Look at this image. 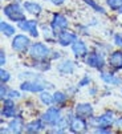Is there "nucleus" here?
<instances>
[{
    "instance_id": "obj_21",
    "label": "nucleus",
    "mask_w": 122,
    "mask_h": 134,
    "mask_svg": "<svg viewBox=\"0 0 122 134\" xmlns=\"http://www.w3.org/2000/svg\"><path fill=\"white\" fill-rule=\"evenodd\" d=\"M0 29H2V33L5 35V36H12V35H15V32H16L15 27L11 25V24H8V23H5V21L0 23Z\"/></svg>"
},
{
    "instance_id": "obj_32",
    "label": "nucleus",
    "mask_w": 122,
    "mask_h": 134,
    "mask_svg": "<svg viewBox=\"0 0 122 134\" xmlns=\"http://www.w3.org/2000/svg\"><path fill=\"white\" fill-rule=\"evenodd\" d=\"M114 125H115L119 130H122V117H119L118 120H115V121H114Z\"/></svg>"
},
{
    "instance_id": "obj_30",
    "label": "nucleus",
    "mask_w": 122,
    "mask_h": 134,
    "mask_svg": "<svg viewBox=\"0 0 122 134\" xmlns=\"http://www.w3.org/2000/svg\"><path fill=\"white\" fill-rule=\"evenodd\" d=\"M89 84H90V77L85 76V77L78 82V86H80V88H82V86H86V85H89Z\"/></svg>"
},
{
    "instance_id": "obj_15",
    "label": "nucleus",
    "mask_w": 122,
    "mask_h": 134,
    "mask_svg": "<svg viewBox=\"0 0 122 134\" xmlns=\"http://www.w3.org/2000/svg\"><path fill=\"white\" fill-rule=\"evenodd\" d=\"M72 52L76 57H85L88 54V47L82 40H76L72 44Z\"/></svg>"
},
{
    "instance_id": "obj_13",
    "label": "nucleus",
    "mask_w": 122,
    "mask_h": 134,
    "mask_svg": "<svg viewBox=\"0 0 122 134\" xmlns=\"http://www.w3.org/2000/svg\"><path fill=\"white\" fill-rule=\"evenodd\" d=\"M3 101H4V108L2 110V116L5 117V118H13V117H16L17 109H16L12 98H5Z\"/></svg>"
},
{
    "instance_id": "obj_5",
    "label": "nucleus",
    "mask_w": 122,
    "mask_h": 134,
    "mask_svg": "<svg viewBox=\"0 0 122 134\" xmlns=\"http://www.w3.org/2000/svg\"><path fill=\"white\" fill-rule=\"evenodd\" d=\"M68 20L66 17L63 16L61 13H54L53 17H52V23H51V27L54 32V35H58L61 31H64L68 28Z\"/></svg>"
},
{
    "instance_id": "obj_26",
    "label": "nucleus",
    "mask_w": 122,
    "mask_h": 134,
    "mask_svg": "<svg viewBox=\"0 0 122 134\" xmlns=\"http://www.w3.org/2000/svg\"><path fill=\"white\" fill-rule=\"evenodd\" d=\"M0 79H2V82H8L9 81V79H11V76H9V73L7 72V70H4V69H2L0 70Z\"/></svg>"
},
{
    "instance_id": "obj_23",
    "label": "nucleus",
    "mask_w": 122,
    "mask_h": 134,
    "mask_svg": "<svg viewBox=\"0 0 122 134\" xmlns=\"http://www.w3.org/2000/svg\"><path fill=\"white\" fill-rule=\"evenodd\" d=\"M40 100H41V102L44 105H52L54 102L53 96L51 93H48V92H44V90L41 92V94H40Z\"/></svg>"
},
{
    "instance_id": "obj_12",
    "label": "nucleus",
    "mask_w": 122,
    "mask_h": 134,
    "mask_svg": "<svg viewBox=\"0 0 122 134\" xmlns=\"http://www.w3.org/2000/svg\"><path fill=\"white\" fill-rule=\"evenodd\" d=\"M108 65L114 70L122 69V51H114L110 53L108 59Z\"/></svg>"
},
{
    "instance_id": "obj_22",
    "label": "nucleus",
    "mask_w": 122,
    "mask_h": 134,
    "mask_svg": "<svg viewBox=\"0 0 122 134\" xmlns=\"http://www.w3.org/2000/svg\"><path fill=\"white\" fill-rule=\"evenodd\" d=\"M53 100L56 105H64L68 101V94H65L64 92H56L53 94Z\"/></svg>"
},
{
    "instance_id": "obj_10",
    "label": "nucleus",
    "mask_w": 122,
    "mask_h": 134,
    "mask_svg": "<svg viewBox=\"0 0 122 134\" xmlns=\"http://www.w3.org/2000/svg\"><path fill=\"white\" fill-rule=\"evenodd\" d=\"M74 114L80 118L89 120L93 116V106L90 104H77L74 108Z\"/></svg>"
},
{
    "instance_id": "obj_4",
    "label": "nucleus",
    "mask_w": 122,
    "mask_h": 134,
    "mask_svg": "<svg viewBox=\"0 0 122 134\" xmlns=\"http://www.w3.org/2000/svg\"><path fill=\"white\" fill-rule=\"evenodd\" d=\"M31 41L25 35H16L12 40V49L19 52V53H24L29 49Z\"/></svg>"
},
{
    "instance_id": "obj_35",
    "label": "nucleus",
    "mask_w": 122,
    "mask_h": 134,
    "mask_svg": "<svg viewBox=\"0 0 122 134\" xmlns=\"http://www.w3.org/2000/svg\"><path fill=\"white\" fill-rule=\"evenodd\" d=\"M119 12H121V13H122V8H121V9H119Z\"/></svg>"
},
{
    "instance_id": "obj_2",
    "label": "nucleus",
    "mask_w": 122,
    "mask_h": 134,
    "mask_svg": "<svg viewBox=\"0 0 122 134\" xmlns=\"http://www.w3.org/2000/svg\"><path fill=\"white\" fill-rule=\"evenodd\" d=\"M3 12L12 21L20 23V21L25 20V13H24L23 8L20 7L19 4H8V5H5L3 8Z\"/></svg>"
},
{
    "instance_id": "obj_31",
    "label": "nucleus",
    "mask_w": 122,
    "mask_h": 134,
    "mask_svg": "<svg viewBox=\"0 0 122 134\" xmlns=\"http://www.w3.org/2000/svg\"><path fill=\"white\" fill-rule=\"evenodd\" d=\"M5 63H7V59H5V52L4 51H2L0 52V65H5Z\"/></svg>"
},
{
    "instance_id": "obj_25",
    "label": "nucleus",
    "mask_w": 122,
    "mask_h": 134,
    "mask_svg": "<svg viewBox=\"0 0 122 134\" xmlns=\"http://www.w3.org/2000/svg\"><path fill=\"white\" fill-rule=\"evenodd\" d=\"M84 2H85L89 7H92L94 11H97V12H99V13H105V9L101 7L99 4H97L96 0H84Z\"/></svg>"
},
{
    "instance_id": "obj_3",
    "label": "nucleus",
    "mask_w": 122,
    "mask_h": 134,
    "mask_svg": "<svg viewBox=\"0 0 122 134\" xmlns=\"http://www.w3.org/2000/svg\"><path fill=\"white\" fill-rule=\"evenodd\" d=\"M49 48L45 45V44H43V43H35V44H32L31 47H29V49H28V53H29V56L32 57L33 60H36V61H38V60H45L47 57H49Z\"/></svg>"
},
{
    "instance_id": "obj_24",
    "label": "nucleus",
    "mask_w": 122,
    "mask_h": 134,
    "mask_svg": "<svg viewBox=\"0 0 122 134\" xmlns=\"http://www.w3.org/2000/svg\"><path fill=\"white\" fill-rule=\"evenodd\" d=\"M106 4L113 11H119L122 8V0H106Z\"/></svg>"
},
{
    "instance_id": "obj_6",
    "label": "nucleus",
    "mask_w": 122,
    "mask_h": 134,
    "mask_svg": "<svg viewBox=\"0 0 122 134\" xmlns=\"http://www.w3.org/2000/svg\"><path fill=\"white\" fill-rule=\"evenodd\" d=\"M41 120L44 121L45 125H56L60 120H61V116H60V109L58 108H49L43 116H41Z\"/></svg>"
},
{
    "instance_id": "obj_1",
    "label": "nucleus",
    "mask_w": 122,
    "mask_h": 134,
    "mask_svg": "<svg viewBox=\"0 0 122 134\" xmlns=\"http://www.w3.org/2000/svg\"><path fill=\"white\" fill-rule=\"evenodd\" d=\"M114 113L108 110L104 114H101L98 117H90L89 118V125L94 126V127H109L114 124Z\"/></svg>"
},
{
    "instance_id": "obj_28",
    "label": "nucleus",
    "mask_w": 122,
    "mask_h": 134,
    "mask_svg": "<svg viewBox=\"0 0 122 134\" xmlns=\"http://www.w3.org/2000/svg\"><path fill=\"white\" fill-rule=\"evenodd\" d=\"M114 44L122 49V32H121V33H117V35L114 36Z\"/></svg>"
},
{
    "instance_id": "obj_20",
    "label": "nucleus",
    "mask_w": 122,
    "mask_h": 134,
    "mask_svg": "<svg viewBox=\"0 0 122 134\" xmlns=\"http://www.w3.org/2000/svg\"><path fill=\"white\" fill-rule=\"evenodd\" d=\"M73 70H74V65L69 60H65L58 65V72L63 74H70V73H73Z\"/></svg>"
},
{
    "instance_id": "obj_8",
    "label": "nucleus",
    "mask_w": 122,
    "mask_h": 134,
    "mask_svg": "<svg viewBox=\"0 0 122 134\" xmlns=\"http://www.w3.org/2000/svg\"><path fill=\"white\" fill-rule=\"evenodd\" d=\"M86 127H88V124L85 122L84 118H80L77 116L69 118V130L72 133H84L86 131Z\"/></svg>"
},
{
    "instance_id": "obj_27",
    "label": "nucleus",
    "mask_w": 122,
    "mask_h": 134,
    "mask_svg": "<svg viewBox=\"0 0 122 134\" xmlns=\"http://www.w3.org/2000/svg\"><path fill=\"white\" fill-rule=\"evenodd\" d=\"M0 96H2V100H5L8 96V90H7V86L4 85V82H2V86H0Z\"/></svg>"
},
{
    "instance_id": "obj_14",
    "label": "nucleus",
    "mask_w": 122,
    "mask_h": 134,
    "mask_svg": "<svg viewBox=\"0 0 122 134\" xmlns=\"http://www.w3.org/2000/svg\"><path fill=\"white\" fill-rule=\"evenodd\" d=\"M19 27L21 28L23 31L25 32H29L31 36L33 37H37L38 36V32H37V21L36 20H23V21H20L19 23Z\"/></svg>"
},
{
    "instance_id": "obj_11",
    "label": "nucleus",
    "mask_w": 122,
    "mask_h": 134,
    "mask_svg": "<svg viewBox=\"0 0 122 134\" xmlns=\"http://www.w3.org/2000/svg\"><path fill=\"white\" fill-rule=\"evenodd\" d=\"M45 88H47L45 84L38 82V81H36V80H33V81H24V82H21V85H20V89H21V90H24V92H31V93L43 92Z\"/></svg>"
},
{
    "instance_id": "obj_18",
    "label": "nucleus",
    "mask_w": 122,
    "mask_h": 134,
    "mask_svg": "<svg viewBox=\"0 0 122 134\" xmlns=\"http://www.w3.org/2000/svg\"><path fill=\"white\" fill-rule=\"evenodd\" d=\"M101 79L104 80V82L109 84V85H121L122 84V80L117 76H114L113 73H106V72H102L101 73Z\"/></svg>"
},
{
    "instance_id": "obj_16",
    "label": "nucleus",
    "mask_w": 122,
    "mask_h": 134,
    "mask_svg": "<svg viewBox=\"0 0 122 134\" xmlns=\"http://www.w3.org/2000/svg\"><path fill=\"white\" fill-rule=\"evenodd\" d=\"M24 129H25V125H24L21 117H17L16 116L8 124V131H11V133H21Z\"/></svg>"
},
{
    "instance_id": "obj_17",
    "label": "nucleus",
    "mask_w": 122,
    "mask_h": 134,
    "mask_svg": "<svg viewBox=\"0 0 122 134\" xmlns=\"http://www.w3.org/2000/svg\"><path fill=\"white\" fill-rule=\"evenodd\" d=\"M45 126L44 121L40 118V120H35V121H31L28 124H25V131L27 133H38L40 130H43Z\"/></svg>"
},
{
    "instance_id": "obj_9",
    "label": "nucleus",
    "mask_w": 122,
    "mask_h": 134,
    "mask_svg": "<svg viewBox=\"0 0 122 134\" xmlns=\"http://www.w3.org/2000/svg\"><path fill=\"white\" fill-rule=\"evenodd\" d=\"M86 64L92 68H96V69L101 70L105 65V61H104L102 54H99L97 52H92V53L86 54Z\"/></svg>"
},
{
    "instance_id": "obj_34",
    "label": "nucleus",
    "mask_w": 122,
    "mask_h": 134,
    "mask_svg": "<svg viewBox=\"0 0 122 134\" xmlns=\"http://www.w3.org/2000/svg\"><path fill=\"white\" fill-rule=\"evenodd\" d=\"M64 2H65V0H51V3L54 4V5H61Z\"/></svg>"
},
{
    "instance_id": "obj_7",
    "label": "nucleus",
    "mask_w": 122,
    "mask_h": 134,
    "mask_svg": "<svg viewBox=\"0 0 122 134\" xmlns=\"http://www.w3.org/2000/svg\"><path fill=\"white\" fill-rule=\"evenodd\" d=\"M76 40H77V35L74 32H72V31H68V29L61 31L57 35V41H58L60 45H63V47L72 45Z\"/></svg>"
},
{
    "instance_id": "obj_19",
    "label": "nucleus",
    "mask_w": 122,
    "mask_h": 134,
    "mask_svg": "<svg viewBox=\"0 0 122 134\" xmlns=\"http://www.w3.org/2000/svg\"><path fill=\"white\" fill-rule=\"evenodd\" d=\"M24 9L31 15H40L41 11H43L41 5L37 4V3H33V2H25L24 3Z\"/></svg>"
},
{
    "instance_id": "obj_29",
    "label": "nucleus",
    "mask_w": 122,
    "mask_h": 134,
    "mask_svg": "<svg viewBox=\"0 0 122 134\" xmlns=\"http://www.w3.org/2000/svg\"><path fill=\"white\" fill-rule=\"evenodd\" d=\"M8 98H12V100H16L20 97V92L17 90H8V96H7Z\"/></svg>"
},
{
    "instance_id": "obj_33",
    "label": "nucleus",
    "mask_w": 122,
    "mask_h": 134,
    "mask_svg": "<svg viewBox=\"0 0 122 134\" xmlns=\"http://www.w3.org/2000/svg\"><path fill=\"white\" fill-rule=\"evenodd\" d=\"M96 133H110V129L108 127V129H104V127H99V129H96L94 130Z\"/></svg>"
}]
</instances>
